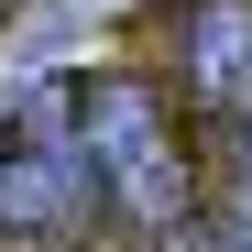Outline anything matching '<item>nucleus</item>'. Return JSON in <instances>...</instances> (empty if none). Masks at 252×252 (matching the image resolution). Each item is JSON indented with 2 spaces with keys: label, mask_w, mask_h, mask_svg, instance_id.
I'll return each instance as SVG.
<instances>
[{
  "label": "nucleus",
  "mask_w": 252,
  "mask_h": 252,
  "mask_svg": "<svg viewBox=\"0 0 252 252\" xmlns=\"http://www.w3.org/2000/svg\"><path fill=\"white\" fill-rule=\"evenodd\" d=\"M176 55H187V99L208 121H252V0H197Z\"/></svg>",
  "instance_id": "7ed1b4c3"
},
{
  "label": "nucleus",
  "mask_w": 252,
  "mask_h": 252,
  "mask_svg": "<svg viewBox=\"0 0 252 252\" xmlns=\"http://www.w3.org/2000/svg\"><path fill=\"white\" fill-rule=\"evenodd\" d=\"M230 241L252 252V121H241V164H230Z\"/></svg>",
  "instance_id": "20e7f679"
},
{
  "label": "nucleus",
  "mask_w": 252,
  "mask_h": 252,
  "mask_svg": "<svg viewBox=\"0 0 252 252\" xmlns=\"http://www.w3.org/2000/svg\"><path fill=\"white\" fill-rule=\"evenodd\" d=\"M187 252H241V241L230 230H187Z\"/></svg>",
  "instance_id": "39448f33"
},
{
  "label": "nucleus",
  "mask_w": 252,
  "mask_h": 252,
  "mask_svg": "<svg viewBox=\"0 0 252 252\" xmlns=\"http://www.w3.org/2000/svg\"><path fill=\"white\" fill-rule=\"evenodd\" d=\"M88 164H99V187H110V208L132 230H187L197 220L187 143H176V121H164V99L132 88V77L88 88Z\"/></svg>",
  "instance_id": "f257e3e1"
},
{
  "label": "nucleus",
  "mask_w": 252,
  "mask_h": 252,
  "mask_svg": "<svg viewBox=\"0 0 252 252\" xmlns=\"http://www.w3.org/2000/svg\"><path fill=\"white\" fill-rule=\"evenodd\" d=\"M99 197L110 187H99L88 143H33V132L0 143V241H55V230L88 220Z\"/></svg>",
  "instance_id": "f03ea898"
}]
</instances>
